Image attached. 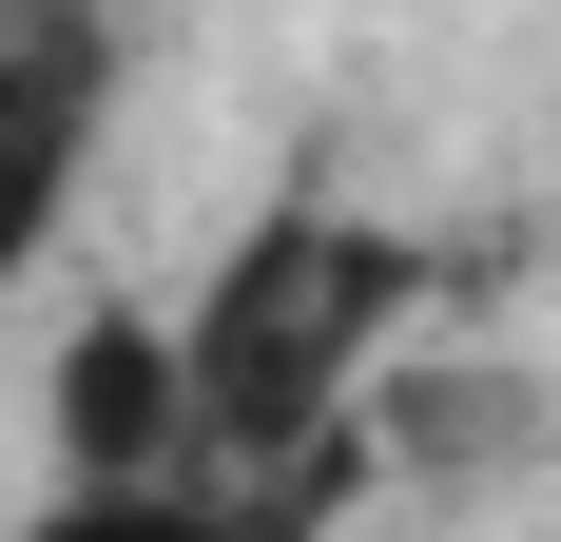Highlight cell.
Returning <instances> with one entry per match:
<instances>
[{
  "instance_id": "6da1fadb",
  "label": "cell",
  "mask_w": 561,
  "mask_h": 542,
  "mask_svg": "<svg viewBox=\"0 0 561 542\" xmlns=\"http://www.w3.org/2000/svg\"><path fill=\"white\" fill-rule=\"evenodd\" d=\"M407 310H426V252H407V233L272 214L194 310H174V349H194V465H232V485H388L368 387H388Z\"/></svg>"
},
{
  "instance_id": "7a4b0ae2",
  "label": "cell",
  "mask_w": 561,
  "mask_h": 542,
  "mask_svg": "<svg viewBox=\"0 0 561 542\" xmlns=\"http://www.w3.org/2000/svg\"><path fill=\"white\" fill-rule=\"evenodd\" d=\"M98 98H116L98 20H20V39H0V291L58 252V214H78V174H98Z\"/></svg>"
},
{
  "instance_id": "3957f363",
  "label": "cell",
  "mask_w": 561,
  "mask_h": 542,
  "mask_svg": "<svg viewBox=\"0 0 561 542\" xmlns=\"http://www.w3.org/2000/svg\"><path fill=\"white\" fill-rule=\"evenodd\" d=\"M39 427H58V485H156V465H194V349H174V310H98L58 349Z\"/></svg>"
},
{
  "instance_id": "277c9868",
  "label": "cell",
  "mask_w": 561,
  "mask_h": 542,
  "mask_svg": "<svg viewBox=\"0 0 561 542\" xmlns=\"http://www.w3.org/2000/svg\"><path fill=\"white\" fill-rule=\"evenodd\" d=\"M348 485H232V465H156V485H58L20 542H310Z\"/></svg>"
}]
</instances>
